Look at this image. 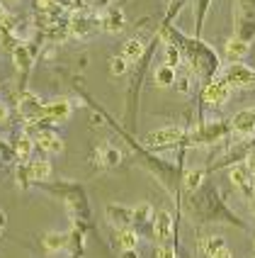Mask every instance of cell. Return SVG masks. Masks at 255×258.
I'll return each instance as SVG.
<instances>
[{
  "mask_svg": "<svg viewBox=\"0 0 255 258\" xmlns=\"http://www.w3.org/2000/svg\"><path fill=\"white\" fill-rule=\"evenodd\" d=\"M224 81L231 88H250L255 86V71L243 63H231L224 73Z\"/></svg>",
  "mask_w": 255,
  "mask_h": 258,
  "instance_id": "6da1fadb",
  "label": "cell"
},
{
  "mask_svg": "<svg viewBox=\"0 0 255 258\" xmlns=\"http://www.w3.org/2000/svg\"><path fill=\"white\" fill-rule=\"evenodd\" d=\"M180 139H183V129L180 127H160L146 137L148 146H173Z\"/></svg>",
  "mask_w": 255,
  "mask_h": 258,
  "instance_id": "7a4b0ae2",
  "label": "cell"
},
{
  "mask_svg": "<svg viewBox=\"0 0 255 258\" xmlns=\"http://www.w3.org/2000/svg\"><path fill=\"white\" fill-rule=\"evenodd\" d=\"M228 98H231V86L224 78H216L204 88V102H209V105H224Z\"/></svg>",
  "mask_w": 255,
  "mask_h": 258,
  "instance_id": "3957f363",
  "label": "cell"
},
{
  "mask_svg": "<svg viewBox=\"0 0 255 258\" xmlns=\"http://www.w3.org/2000/svg\"><path fill=\"white\" fill-rule=\"evenodd\" d=\"M44 115H46V119H49L51 124H61V122H66V119L71 117V100L61 98V100L49 102V105L44 107Z\"/></svg>",
  "mask_w": 255,
  "mask_h": 258,
  "instance_id": "277c9868",
  "label": "cell"
},
{
  "mask_svg": "<svg viewBox=\"0 0 255 258\" xmlns=\"http://www.w3.org/2000/svg\"><path fill=\"white\" fill-rule=\"evenodd\" d=\"M153 236H156L160 244H165L170 236H173V215L168 210H160L153 217Z\"/></svg>",
  "mask_w": 255,
  "mask_h": 258,
  "instance_id": "5b68a950",
  "label": "cell"
},
{
  "mask_svg": "<svg viewBox=\"0 0 255 258\" xmlns=\"http://www.w3.org/2000/svg\"><path fill=\"white\" fill-rule=\"evenodd\" d=\"M107 219L117 224L119 229H124L134 222V210L127 205H107Z\"/></svg>",
  "mask_w": 255,
  "mask_h": 258,
  "instance_id": "8992f818",
  "label": "cell"
},
{
  "mask_svg": "<svg viewBox=\"0 0 255 258\" xmlns=\"http://www.w3.org/2000/svg\"><path fill=\"white\" fill-rule=\"evenodd\" d=\"M248 51H250V46H248V42H243L241 37H231L226 42V46H224V54H226L228 61H233V63H238L241 58L248 56Z\"/></svg>",
  "mask_w": 255,
  "mask_h": 258,
  "instance_id": "52a82bcc",
  "label": "cell"
},
{
  "mask_svg": "<svg viewBox=\"0 0 255 258\" xmlns=\"http://www.w3.org/2000/svg\"><path fill=\"white\" fill-rule=\"evenodd\" d=\"M98 156L102 161V166H107V168H117L122 163V151L112 144H102L98 149Z\"/></svg>",
  "mask_w": 255,
  "mask_h": 258,
  "instance_id": "ba28073f",
  "label": "cell"
},
{
  "mask_svg": "<svg viewBox=\"0 0 255 258\" xmlns=\"http://www.w3.org/2000/svg\"><path fill=\"white\" fill-rule=\"evenodd\" d=\"M37 142H39V149L49 151V154H61V151H63V142H61V137L54 134V132H39Z\"/></svg>",
  "mask_w": 255,
  "mask_h": 258,
  "instance_id": "9c48e42d",
  "label": "cell"
},
{
  "mask_svg": "<svg viewBox=\"0 0 255 258\" xmlns=\"http://www.w3.org/2000/svg\"><path fill=\"white\" fill-rule=\"evenodd\" d=\"M42 244L49 253H58V251H63V248L68 246V236L61 234V231H49V234L42 239Z\"/></svg>",
  "mask_w": 255,
  "mask_h": 258,
  "instance_id": "30bf717a",
  "label": "cell"
},
{
  "mask_svg": "<svg viewBox=\"0 0 255 258\" xmlns=\"http://www.w3.org/2000/svg\"><path fill=\"white\" fill-rule=\"evenodd\" d=\"M143 51H146V44H143V39H139V37L127 39L124 46H122V56L127 58V61H136V58H141Z\"/></svg>",
  "mask_w": 255,
  "mask_h": 258,
  "instance_id": "8fae6325",
  "label": "cell"
},
{
  "mask_svg": "<svg viewBox=\"0 0 255 258\" xmlns=\"http://www.w3.org/2000/svg\"><path fill=\"white\" fill-rule=\"evenodd\" d=\"M27 173H29V180H46L49 175H51V163L49 161H29L27 166Z\"/></svg>",
  "mask_w": 255,
  "mask_h": 258,
  "instance_id": "7c38bea8",
  "label": "cell"
},
{
  "mask_svg": "<svg viewBox=\"0 0 255 258\" xmlns=\"http://www.w3.org/2000/svg\"><path fill=\"white\" fill-rule=\"evenodd\" d=\"M102 29L105 32H122L124 29V13L122 10H110L102 17Z\"/></svg>",
  "mask_w": 255,
  "mask_h": 258,
  "instance_id": "4fadbf2b",
  "label": "cell"
},
{
  "mask_svg": "<svg viewBox=\"0 0 255 258\" xmlns=\"http://www.w3.org/2000/svg\"><path fill=\"white\" fill-rule=\"evenodd\" d=\"M117 244L122 246V251L136 248V246H139V234H136L134 229H129V227H124V229L117 231Z\"/></svg>",
  "mask_w": 255,
  "mask_h": 258,
  "instance_id": "5bb4252c",
  "label": "cell"
},
{
  "mask_svg": "<svg viewBox=\"0 0 255 258\" xmlns=\"http://www.w3.org/2000/svg\"><path fill=\"white\" fill-rule=\"evenodd\" d=\"M153 81H156V86L160 88H168L170 83H175V69H170V66H158L156 73H153Z\"/></svg>",
  "mask_w": 255,
  "mask_h": 258,
  "instance_id": "9a60e30c",
  "label": "cell"
},
{
  "mask_svg": "<svg viewBox=\"0 0 255 258\" xmlns=\"http://www.w3.org/2000/svg\"><path fill=\"white\" fill-rule=\"evenodd\" d=\"M202 178H204V171H202V168H190V171L185 173V190H187V192L197 190V187L202 185Z\"/></svg>",
  "mask_w": 255,
  "mask_h": 258,
  "instance_id": "2e32d148",
  "label": "cell"
},
{
  "mask_svg": "<svg viewBox=\"0 0 255 258\" xmlns=\"http://www.w3.org/2000/svg\"><path fill=\"white\" fill-rule=\"evenodd\" d=\"M228 178H231V183L236 187H245L248 180H250V173H248V168H243V166H236V168H231Z\"/></svg>",
  "mask_w": 255,
  "mask_h": 258,
  "instance_id": "e0dca14e",
  "label": "cell"
},
{
  "mask_svg": "<svg viewBox=\"0 0 255 258\" xmlns=\"http://www.w3.org/2000/svg\"><path fill=\"white\" fill-rule=\"evenodd\" d=\"M32 146H34V144H32L29 137H20L17 144H15V151H17V156L22 158V161H27V158L32 156Z\"/></svg>",
  "mask_w": 255,
  "mask_h": 258,
  "instance_id": "ac0fdd59",
  "label": "cell"
},
{
  "mask_svg": "<svg viewBox=\"0 0 255 258\" xmlns=\"http://www.w3.org/2000/svg\"><path fill=\"white\" fill-rule=\"evenodd\" d=\"M127 69H129V63H127V58L124 56L110 58V73H112V76H124Z\"/></svg>",
  "mask_w": 255,
  "mask_h": 258,
  "instance_id": "d6986e66",
  "label": "cell"
},
{
  "mask_svg": "<svg viewBox=\"0 0 255 258\" xmlns=\"http://www.w3.org/2000/svg\"><path fill=\"white\" fill-rule=\"evenodd\" d=\"M71 29L75 32V34H80V37H85V34H88V32H90L93 27L88 25V20H85V17H78V15H75V17L71 20Z\"/></svg>",
  "mask_w": 255,
  "mask_h": 258,
  "instance_id": "ffe728a7",
  "label": "cell"
},
{
  "mask_svg": "<svg viewBox=\"0 0 255 258\" xmlns=\"http://www.w3.org/2000/svg\"><path fill=\"white\" fill-rule=\"evenodd\" d=\"M151 219V205H139L136 210H134V222H148Z\"/></svg>",
  "mask_w": 255,
  "mask_h": 258,
  "instance_id": "44dd1931",
  "label": "cell"
},
{
  "mask_svg": "<svg viewBox=\"0 0 255 258\" xmlns=\"http://www.w3.org/2000/svg\"><path fill=\"white\" fill-rule=\"evenodd\" d=\"M165 58H168V61H165V66L175 69V66L180 63V51H178L175 46H168V49H165Z\"/></svg>",
  "mask_w": 255,
  "mask_h": 258,
  "instance_id": "7402d4cb",
  "label": "cell"
},
{
  "mask_svg": "<svg viewBox=\"0 0 255 258\" xmlns=\"http://www.w3.org/2000/svg\"><path fill=\"white\" fill-rule=\"evenodd\" d=\"M207 258H233V253H231V248H228L226 241H224L221 246H216V248H214V251Z\"/></svg>",
  "mask_w": 255,
  "mask_h": 258,
  "instance_id": "603a6c76",
  "label": "cell"
},
{
  "mask_svg": "<svg viewBox=\"0 0 255 258\" xmlns=\"http://www.w3.org/2000/svg\"><path fill=\"white\" fill-rule=\"evenodd\" d=\"M15 61H17V66H22V69H27V51H25V46H20L17 51H15Z\"/></svg>",
  "mask_w": 255,
  "mask_h": 258,
  "instance_id": "cb8c5ba5",
  "label": "cell"
},
{
  "mask_svg": "<svg viewBox=\"0 0 255 258\" xmlns=\"http://www.w3.org/2000/svg\"><path fill=\"white\" fill-rule=\"evenodd\" d=\"M63 8H68V10H83V0H58Z\"/></svg>",
  "mask_w": 255,
  "mask_h": 258,
  "instance_id": "d4e9b609",
  "label": "cell"
},
{
  "mask_svg": "<svg viewBox=\"0 0 255 258\" xmlns=\"http://www.w3.org/2000/svg\"><path fill=\"white\" fill-rule=\"evenodd\" d=\"M175 256V251H173V248H170V246H158L156 248V258H173Z\"/></svg>",
  "mask_w": 255,
  "mask_h": 258,
  "instance_id": "484cf974",
  "label": "cell"
},
{
  "mask_svg": "<svg viewBox=\"0 0 255 258\" xmlns=\"http://www.w3.org/2000/svg\"><path fill=\"white\" fill-rule=\"evenodd\" d=\"M178 90H180V93H190V78H187V76L178 78Z\"/></svg>",
  "mask_w": 255,
  "mask_h": 258,
  "instance_id": "4316f807",
  "label": "cell"
},
{
  "mask_svg": "<svg viewBox=\"0 0 255 258\" xmlns=\"http://www.w3.org/2000/svg\"><path fill=\"white\" fill-rule=\"evenodd\" d=\"M122 258H139V251L136 248H127V251H122Z\"/></svg>",
  "mask_w": 255,
  "mask_h": 258,
  "instance_id": "83f0119b",
  "label": "cell"
},
{
  "mask_svg": "<svg viewBox=\"0 0 255 258\" xmlns=\"http://www.w3.org/2000/svg\"><path fill=\"white\" fill-rule=\"evenodd\" d=\"M8 115H10V112H8V107L0 102V122H8Z\"/></svg>",
  "mask_w": 255,
  "mask_h": 258,
  "instance_id": "f1b7e54d",
  "label": "cell"
},
{
  "mask_svg": "<svg viewBox=\"0 0 255 258\" xmlns=\"http://www.w3.org/2000/svg\"><path fill=\"white\" fill-rule=\"evenodd\" d=\"M51 3H54V0H37V8H39V10H46V8H51Z\"/></svg>",
  "mask_w": 255,
  "mask_h": 258,
  "instance_id": "f546056e",
  "label": "cell"
},
{
  "mask_svg": "<svg viewBox=\"0 0 255 258\" xmlns=\"http://www.w3.org/2000/svg\"><path fill=\"white\" fill-rule=\"evenodd\" d=\"M5 17H8V10H5V5H3V3H0V25H3V22H5Z\"/></svg>",
  "mask_w": 255,
  "mask_h": 258,
  "instance_id": "4dcf8cb0",
  "label": "cell"
},
{
  "mask_svg": "<svg viewBox=\"0 0 255 258\" xmlns=\"http://www.w3.org/2000/svg\"><path fill=\"white\" fill-rule=\"evenodd\" d=\"M3 227H5V212L0 210V229H3Z\"/></svg>",
  "mask_w": 255,
  "mask_h": 258,
  "instance_id": "1f68e13d",
  "label": "cell"
},
{
  "mask_svg": "<svg viewBox=\"0 0 255 258\" xmlns=\"http://www.w3.org/2000/svg\"><path fill=\"white\" fill-rule=\"evenodd\" d=\"M3 3H17V0H3Z\"/></svg>",
  "mask_w": 255,
  "mask_h": 258,
  "instance_id": "d6a6232c",
  "label": "cell"
}]
</instances>
